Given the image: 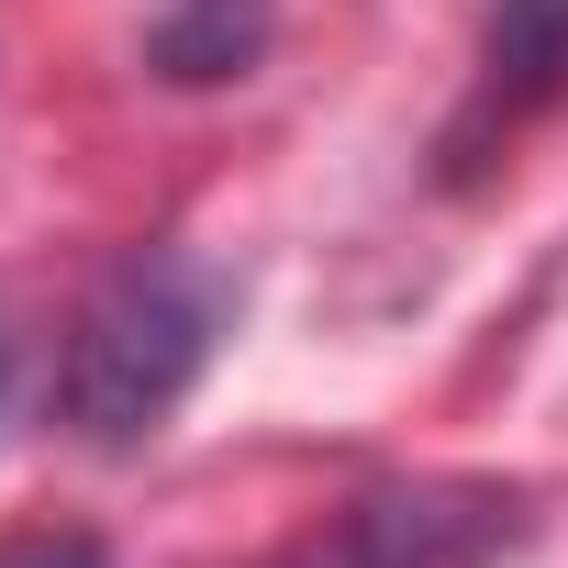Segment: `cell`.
<instances>
[{"label":"cell","instance_id":"obj_1","mask_svg":"<svg viewBox=\"0 0 568 568\" xmlns=\"http://www.w3.org/2000/svg\"><path fill=\"white\" fill-rule=\"evenodd\" d=\"M234 291L201 267V256H123L90 313L68 324V357H57V424L101 457H134L179 402L190 379L212 368V335H223Z\"/></svg>","mask_w":568,"mask_h":568},{"label":"cell","instance_id":"obj_2","mask_svg":"<svg viewBox=\"0 0 568 568\" xmlns=\"http://www.w3.org/2000/svg\"><path fill=\"white\" fill-rule=\"evenodd\" d=\"M513 535V490L490 479H390L324 513L278 568H468L479 546Z\"/></svg>","mask_w":568,"mask_h":568},{"label":"cell","instance_id":"obj_3","mask_svg":"<svg viewBox=\"0 0 568 568\" xmlns=\"http://www.w3.org/2000/svg\"><path fill=\"white\" fill-rule=\"evenodd\" d=\"M568 90V0H501L490 34H479V101L457 123V145H479L490 123L513 134L524 112H546Z\"/></svg>","mask_w":568,"mask_h":568},{"label":"cell","instance_id":"obj_4","mask_svg":"<svg viewBox=\"0 0 568 568\" xmlns=\"http://www.w3.org/2000/svg\"><path fill=\"white\" fill-rule=\"evenodd\" d=\"M267 57V0H179V12L145 34V68L179 79V90H212V79H245Z\"/></svg>","mask_w":568,"mask_h":568},{"label":"cell","instance_id":"obj_5","mask_svg":"<svg viewBox=\"0 0 568 568\" xmlns=\"http://www.w3.org/2000/svg\"><path fill=\"white\" fill-rule=\"evenodd\" d=\"M0 568H112L101 535H23V546H0Z\"/></svg>","mask_w":568,"mask_h":568}]
</instances>
